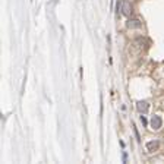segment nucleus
Instances as JSON below:
<instances>
[{"label": "nucleus", "mask_w": 164, "mask_h": 164, "mask_svg": "<svg viewBox=\"0 0 164 164\" xmlns=\"http://www.w3.org/2000/svg\"><path fill=\"white\" fill-rule=\"evenodd\" d=\"M149 125H151V129H152V130H160V129L163 128V119H161L158 114L152 116Z\"/></svg>", "instance_id": "1"}, {"label": "nucleus", "mask_w": 164, "mask_h": 164, "mask_svg": "<svg viewBox=\"0 0 164 164\" xmlns=\"http://www.w3.org/2000/svg\"><path fill=\"white\" fill-rule=\"evenodd\" d=\"M160 148V141H149L147 142V151L148 152H154V151H157Z\"/></svg>", "instance_id": "3"}, {"label": "nucleus", "mask_w": 164, "mask_h": 164, "mask_svg": "<svg viewBox=\"0 0 164 164\" xmlns=\"http://www.w3.org/2000/svg\"><path fill=\"white\" fill-rule=\"evenodd\" d=\"M128 28L136 29V28H142V22L139 19H129L128 20Z\"/></svg>", "instance_id": "5"}, {"label": "nucleus", "mask_w": 164, "mask_h": 164, "mask_svg": "<svg viewBox=\"0 0 164 164\" xmlns=\"http://www.w3.org/2000/svg\"><path fill=\"white\" fill-rule=\"evenodd\" d=\"M136 108H138L139 113H147L148 108H149V104L147 101H138L136 102Z\"/></svg>", "instance_id": "4"}, {"label": "nucleus", "mask_w": 164, "mask_h": 164, "mask_svg": "<svg viewBox=\"0 0 164 164\" xmlns=\"http://www.w3.org/2000/svg\"><path fill=\"white\" fill-rule=\"evenodd\" d=\"M120 10H122V13L125 15V16H130L133 13V7H132V5L128 2V0H123V2H122Z\"/></svg>", "instance_id": "2"}, {"label": "nucleus", "mask_w": 164, "mask_h": 164, "mask_svg": "<svg viewBox=\"0 0 164 164\" xmlns=\"http://www.w3.org/2000/svg\"><path fill=\"white\" fill-rule=\"evenodd\" d=\"M141 122L144 123V125H147V119H145V117H144V116H141Z\"/></svg>", "instance_id": "6"}]
</instances>
